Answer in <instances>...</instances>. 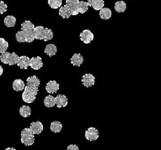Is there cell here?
Listing matches in <instances>:
<instances>
[{
  "mask_svg": "<svg viewBox=\"0 0 161 150\" xmlns=\"http://www.w3.org/2000/svg\"><path fill=\"white\" fill-rule=\"evenodd\" d=\"M18 58L19 56L14 52L9 53L8 51H5L0 56L1 62L4 64H8L10 66L17 64Z\"/></svg>",
  "mask_w": 161,
  "mask_h": 150,
  "instance_id": "6",
  "label": "cell"
},
{
  "mask_svg": "<svg viewBox=\"0 0 161 150\" xmlns=\"http://www.w3.org/2000/svg\"><path fill=\"white\" fill-rule=\"evenodd\" d=\"M5 150H16V149L14 147H7Z\"/></svg>",
  "mask_w": 161,
  "mask_h": 150,
  "instance_id": "31",
  "label": "cell"
},
{
  "mask_svg": "<svg viewBox=\"0 0 161 150\" xmlns=\"http://www.w3.org/2000/svg\"><path fill=\"white\" fill-rule=\"evenodd\" d=\"M48 4L52 9H57L61 7L62 0H48Z\"/></svg>",
  "mask_w": 161,
  "mask_h": 150,
  "instance_id": "26",
  "label": "cell"
},
{
  "mask_svg": "<svg viewBox=\"0 0 161 150\" xmlns=\"http://www.w3.org/2000/svg\"><path fill=\"white\" fill-rule=\"evenodd\" d=\"M3 68L2 66L0 65V76L3 74Z\"/></svg>",
  "mask_w": 161,
  "mask_h": 150,
  "instance_id": "30",
  "label": "cell"
},
{
  "mask_svg": "<svg viewBox=\"0 0 161 150\" xmlns=\"http://www.w3.org/2000/svg\"><path fill=\"white\" fill-rule=\"evenodd\" d=\"M45 90L49 94H55L59 90V84L55 80H50L46 84Z\"/></svg>",
  "mask_w": 161,
  "mask_h": 150,
  "instance_id": "12",
  "label": "cell"
},
{
  "mask_svg": "<svg viewBox=\"0 0 161 150\" xmlns=\"http://www.w3.org/2000/svg\"><path fill=\"white\" fill-rule=\"evenodd\" d=\"M29 128L34 135L40 134L43 130V126L40 121H37L32 122L30 124Z\"/></svg>",
  "mask_w": 161,
  "mask_h": 150,
  "instance_id": "10",
  "label": "cell"
},
{
  "mask_svg": "<svg viewBox=\"0 0 161 150\" xmlns=\"http://www.w3.org/2000/svg\"><path fill=\"white\" fill-rule=\"evenodd\" d=\"M31 110L28 105H23L19 108V114L23 117H28L31 115Z\"/></svg>",
  "mask_w": 161,
  "mask_h": 150,
  "instance_id": "24",
  "label": "cell"
},
{
  "mask_svg": "<svg viewBox=\"0 0 161 150\" xmlns=\"http://www.w3.org/2000/svg\"><path fill=\"white\" fill-rule=\"evenodd\" d=\"M8 6L6 3H4V1H0V14H3L7 11Z\"/></svg>",
  "mask_w": 161,
  "mask_h": 150,
  "instance_id": "28",
  "label": "cell"
},
{
  "mask_svg": "<svg viewBox=\"0 0 161 150\" xmlns=\"http://www.w3.org/2000/svg\"><path fill=\"white\" fill-rule=\"evenodd\" d=\"M79 0H66L65 4L59 9V15L63 18H69L72 15H77L79 13Z\"/></svg>",
  "mask_w": 161,
  "mask_h": 150,
  "instance_id": "3",
  "label": "cell"
},
{
  "mask_svg": "<svg viewBox=\"0 0 161 150\" xmlns=\"http://www.w3.org/2000/svg\"><path fill=\"white\" fill-rule=\"evenodd\" d=\"M16 22V19L14 16L8 15L6 16L4 19V23L7 27H13L14 26Z\"/></svg>",
  "mask_w": 161,
  "mask_h": 150,
  "instance_id": "21",
  "label": "cell"
},
{
  "mask_svg": "<svg viewBox=\"0 0 161 150\" xmlns=\"http://www.w3.org/2000/svg\"><path fill=\"white\" fill-rule=\"evenodd\" d=\"M25 82L21 79H16L13 82V88L15 91H21L25 88Z\"/></svg>",
  "mask_w": 161,
  "mask_h": 150,
  "instance_id": "19",
  "label": "cell"
},
{
  "mask_svg": "<svg viewBox=\"0 0 161 150\" xmlns=\"http://www.w3.org/2000/svg\"><path fill=\"white\" fill-rule=\"evenodd\" d=\"M80 41H83L86 44L91 43L94 39V34L89 29H84L80 33Z\"/></svg>",
  "mask_w": 161,
  "mask_h": 150,
  "instance_id": "9",
  "label": "cell"
},
{
  "mask_svg": "<svg viewBox=\"0 0 161 150\" xmlns=\"http://www.w3.org/2000/svg\"><path fill=\"white\" fill-rule=\"evenodd\" d=\"M40 84V80L36 75H31L27 78L26 85L22 94V99L25 102L31 104L34 102L38 92Z\"/></svg>",
  "mask_w": 161,
  "mask_h": 150,
  "instance_id": "1",
  "label": "cell"
},
{
  "mask_svg": "<svg viewBox=\"0 0 161 150\" xmlns=\"http://www.w3.org/2000/svg\"><path fill=\"white\" fill-rule=\"evenodd\" d=\"M21 142L25 146H31L35 142V135L30 128H24L21 132Z\"/></svg>",
  "mask_w": 161,
  "mask_h": 150,
  "instance_id": "5",
  "label": "cell"
},
{
  "mask_svg": "<svg viewBox=\"0 0 161 150\" xmlns=\"http://www.w3.org/2000/svg\"><path fill=\"white\" fill-rule=\"evenodd\" d=\"M30 65V58L26 56H19L17 65L21 69H27Z\"/></svg>",
  "mask_w": 161,
  "mask_h": 150,
  "instance_id": "16",
  "label": "cell"
},
{
  "mask_svg": "<svg viewBox=\"0 0 161 150\" xmlns=\"http://www.w3.org/2000/svg\"><path fill=\"white\" fill-rule=\"evenodd\" d=\"M43 104L45 107L48 108L54 107L55 105V97L51 95L46 96L43 100Z\"/></svg>",
  "mask_w": 161,
  "mask_h": 150,
  "instance_id": "22",
  "label": "cell"
},
{
  "mask_svg": "<svg viewBox=\"0 0 161 150\" xmlns=\"http://www.w3.org/2000/svg\"><path fill=\"white\" fill-rule=\"evenodd\" d=\"M84 62V58L80 53H74L70 58V63L74 66L80 67Z\"/></svg>",
  "mask_w": 161,
  "mask_h": 150,
  "instance_id": "15",
  "label": "cell"
},
{
  "mask_svg": "<svg viewBox=\"0 0 161 150\" xmlns=\"http://www.w3.org/2000/svg\"><path fill=\"white\" fill-rule=\"evenodd\" d=\"M44 52L49 56H54L57 52V46L54 44H48L45 46Z\"/></svg>",
  "mask_w": 161,
  "mask_h": 150,
  "instance_id": "17",
  "label": "cell"
},
{
  "mask_svg": "<svg viewBox=\"0 0 161 150\" xmlns=\"http://www.w3.org/2000/svg\"><path fill=\"white\" fill-rule=\"evenodd\" d=\"M35 28L34 24L30 21L26 20L21 24V31L16 33V40L19 43H31L35 40L33 30Z\"/></svg>",
  "mask_w": 161,
  "mask_h": 150,
  "instance_id": "2",
  "label": "cell"
},
{
  "mask_svg": "<svg viewBox=\"0 0 161 150\" xmlns=\"http://www.w3.org/2000/svg\"><path fill=\"white\" fill-rule=\"evenodd\" d=\"M126 4L123 1H116L114 4V9L118 13H123L126 11Z\"/></svg>",
  "mask_w": 161,
  "mask_h": 150,
  "instance_id": "23",
  "label": "cell"
},
{
  "mask_svg": "<svg viewBox=\"0 0 161 150\" xmlns=\"http://www.w3.org/2000/svg\"><path fill=\"white\" fill-rule=\"evenodd\" d=\"M50 131L54 133H58L62 129V124L58 121H54L50 123Z\"/></svg>",
  "mask_w": 161,
  "mask_h": 150,
  "instance_id": "18",
  "label": "cell"
},
{
  "mask_svg": "<svg viewBox=\"0 0 161 150\" xmlns=\"http://www.w3.org/2000/svg\"><path fill=\"white\" fill-rule=\"evenodd\" d=\"M33 34L35 39L47 41L51 40L53 37L52 30L48 28H44L42 26H37L34 28Z\"/></svg>",
  "mask_w": 161,
  "mask_h": 150,
  "instance_id": "4",
  "label": "cell"
},
{
  "mask_svg": "<svg viewBox=\"0 0 161 150\" xmlns=\"http://www.w3.org/2000/svg\"><path fill=\"white\" fill-rule=\"evenodd\" d=\"M67 150H79V147L75 144H70L67 146Z\"/></svg>",
  "mask_w": 161,
  "mask_h": 150,
  "instance_id": "29",
  "label": "cell"
},
{
  "mask_svg": "<svg viewBox=\"0 0 161 150\" xmlns=\"http://www.w3.org/2000/svg\"><path fill=\"white\" fill-rule=\"evenodd\" d=\"M8 48V42L3 38H0V53H3L6 51Z\"/></svg>",
  "mask_w": 161,
  "mask_h": 150,
  "instance_id": "27",
  "label": "cell"
},
{
  "mask_svg": "<svg viewBox=\"0 0 161 150\" xmlns=\"http://www.w3.org/2000/svg\"><path fill=\"white\" fill-rule=\"evenodd\" d=\"M55 105L58 108L64 107L68 104V99L65 95L59 94L55 97Z\"/></svg>",
  "mask_w": 161,
  "mask_h": 150,
  "instance_id": "13",
  "label": "cell"
},
{
  "mask_svg": "<svg viewBox=\"0 0 161 150\" xmlns=\"http://www.w3.org/2000/svg\"><path fill=\"white\" fill-rule=\"evenodd\" d=\"M89 6H91L94 9L98 11L101 10L104 6V0H87Z\"/></svg>",
  "mask_w": 161,
  "mask_h": 150,
  "instance_id": "14",
  "label": "cell"
},
{
  "mask_svg": "<svg viewBox=\"0 0 161 150\" xmlns=\"http://www.w3.org/2000/svg\"><path fill=\"white\" fill-rule=\"evenodd\" d=\"M43 65L42 62V59L40 56H38L36 57H32L30 59V65L29 66L34 70H39Z\"/></svg>",
  "mask_w": 161,
  "mask_h": 150,
  "instance_id": "11",
  "label": "cell"
},
{
  "mask_svg": "<svg viewBox=\"0 0 161 150\" xmlns=\"http://www.w3.org/2000/svg\"><path fill=\"white\" fill-rule=\"evenodd\" d=\"M79 13L81 14H84L88 10L89 5L87 2L84 1H79Z\"/></svg>",
  "mask_w": 161,
  "mask_h": 150,
  "instance_id": "25",
  "label": "cell"
},
{
  "mask_svg": "<svg viewBox=\"0 0 161 150\" xmlns=\"http://www.w3.org/2000/svg\"><path fill=\"white\" fill-rule=\"evenodd\" d=\"M81 82L86 88L91 87L95 84V77L91 73H86L82 76Z\"/></svg>",
  "mask_w": 161,
  "mask_h": 150,
  "instance_id": "8",
  "label": "cell"
},
{
  "mask_svg": "<svg viewBox=\"0 0 161 150\" xmlns=\"http://www.w3.org/2000/svg\"><path fill=\"white\" fill-rule=\"evenodd\" d=\"M111 11L108 8H103L99 11V16L103 19H109L111 17Z\"/></svg>",
  "mask_w": 161,
  "mask_h": 150,
  "instance_id": "20",
  "label": "cell"
},
{
  "mask_svg": "<svg viewBox=\"0 0 161 150\" xmlns=\"http://www.w3.org/2000/svg\"><path fill=\"white\" fill-rule=\"evenodd\" d=\"M85 137L89 141H94L99 137V131L94 127H91L85 132Z\"/></svg>",
  "mask_w": 161,
  "mask_h": 150,
  "instance_id": "7",
  "label": "cell"
}]
</instances>
